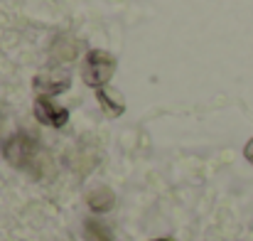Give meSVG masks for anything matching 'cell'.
<instances>
[{"instance_id": "6da1fadb", "label": "cell", "mask_w": 253, "mask_h": 241, "mask_svg": "<svg viewBox=\"0 0 253 241\" xmlns=\"http://www.w3.org/2000/svg\"><path fill=\"white\" fill-rule=\"evenodd\" d=\"M116 72V57L103 52V49H91L84 57V69H82V77L88 86L93 89H101L103 84H108L111 77Z\"/></svg>"}, {"instance_id": "7a4b0ae2", "label": "cell", "mask_w": 253, "mask_h": 241, "mask_svg": "<svg viewBox=\"0 0 253 241\" xmlns=\"http://www.w3.org/2000/svg\"><path fill=\"white\" fill-rule=\"evenodd\" d=\"M2 153H5V160L10 162L12 167H17V170H32L35 162H37V155H40V145L35 143V138H30L25 133H17V136H12L5 143Z\"/></svg>"}, {"instance_id": "3957f363", "label": "cell", "mask_w": 253, "mask_h": 241, "mask_svg": "<svg viewBox=\"0 0 253 241\" xmlns=\"http://www.w3.org/2000/svg\"><path fill=\"white\" fill-rule=\"evenodd\" d=\"M69 86H72V77H69L67 69H44L35 77V89L40 94H44V98L64 94Z\"/></svg>"}, {"instance_id": "277c9868", "label": "cell", "mask_w": 253, "mask_h": 241, "mask_svg": "<svg viewBox=\"0 0 253 241\" xmlns=\"http://www.w3.org/2000/svg\"><path fill=\"white\" fill-rule=\"evenodd\" d=\"M35 118H37L40 123H44V126L64 128L67 121H69V111L62 108V106H57V103H52L49 98L40 96V98L35 101Z\"/></svg>"}, {"instance_id": "5b68a950", "label": "cell", "mask_w": 253, "mask_h": 241, "mask_svg": "<svg viewBox=\"0 0 253 241\" xmlns=\"http://www.w3.org/2000/svg\"><path fill=\"white\" fill-rule=\"evenodd\" d=\"M86 202H88V207H91L93 212H108V209H113V204H116V194H113L111 187H96V190L88 192Z\"/></svg>"}, {"instance_id": "8992f818", "label": "cell", "mask_w": 253, "mask_h": 241, "mask_svg": "<svg viewBox=\"0 0 253 241\" xmlns=\"http://www.w3.org/2000/svg\"><path fill=\"white\" fill-rule=\"evenodd\" d=\"M84 237L86 241H111V234L103 224H98L96 219H88L84 224Z\"/></svg>"}, {"instance_id": "52a82bcc", "label": "cell", "mask_w": 253, "mask_h": 241, "mask_svg": "<svg viewBox=\"0 0 253 241\" xmlns=\"http://www.w3.org/2000/svg\"><path fill=\"white\" fill-rule=\"evenodd\" d=\"M96 98H98V103L103 106V111L111 116V118H116V116H121L126 108H123V103H116V101H111L108 98V94L103 91V89H96Z\"/></svg>"}, {"instance_id": "ba28073f", "label": "cell", "mask_w": 253, "mask_h": 241, "mask_svg": "<svg viewBox=\"0 0 253 241\" xmlns=\"http://www.w3.org/2000/svg\"><path fill=\"white\" fill-rule=\"evenodd\" d=\"M244 155H246V160L253 165V138L246 143V148H244Z\"/></svg>"}, {"instance_id": "9c48e42d", "label": "cell", "mask_w": 253, "mask_h": 241, "mask_svg": "<svg viewBox=\"0 0 253 241\" xmlns=\"http://www.w3.org/2000/svg\"><path fill=\"white\" fill-rule=\"evenodd\" d=\"M155 241H169V239H155Z\"/></svg>"}]
</instances>
